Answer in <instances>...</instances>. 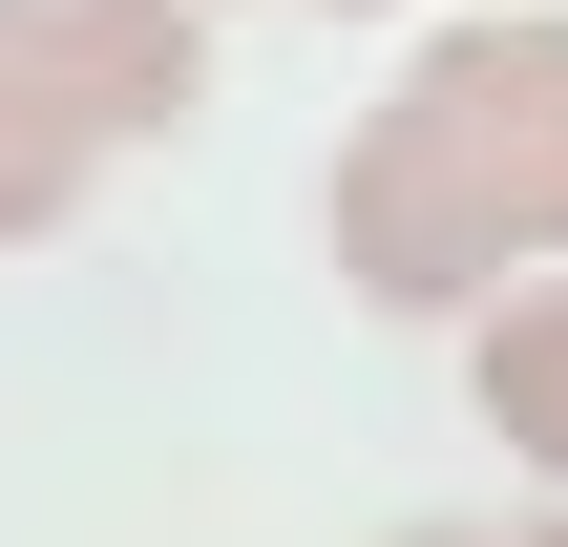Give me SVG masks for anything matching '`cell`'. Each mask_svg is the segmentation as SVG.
Listing matches in <instances>:
<instances>
[{"label": "cell", "mask_w": 568, "mask_h": 547, "mask_svg": "<svg viewBox=\"0 0 568 547\" xmlns=\"http://www.w3.org/2000/svg\"><path fill=\"white\" fill-rule=\"evenodd\" d=\"M316 232L379 316H485L506 274H548L568 253V21H443L400 63V105L337 148Z\"/></svg>", "instance_id": "obj_1"}, {"label": "cell", "mask_w": 568, "mask_h": 547, "mask_svg": "<svg viewBox=\"0 0 568 547\" xmlns=\"http://www.w3.org/2000/svg\"><path fill=\"white\" fill-rule=\"evenodd\" d=\"M0 42H21L105 148L190 126V84H211V0H0Z\"/></svg>", "instance_id": "obj_2"}, {"label": "cell", "mask_w": 568, "mask_h": 547, "mask_svg": "<svg viewBox=\"0 0 568 547\" xmlns=\"http://www.w3.org/2000/svg\"><path fill=\"white\" fill-rule=\"evenodd\" d=\"M464 401H485V443H506V464H548V485H568V253L485 295V337H464Z\"/></svg>", "instance_id": "obj_3"}, {"label": "cell", "mask_w": 568, "mask_h": 547, "mask_svg": "<svg viewBox=\"0 0 568 547\" xmlns=\"http://www.w3.org/2000/svg\"><path fill=\"white\" fill-rule=\"evenodd\" d=\"M84 190H105V126H84V105H63L21 42H0V253H42Z\"/></svg>", "instance_id": "obj_4"}, {"label": "cell", "mask_w": 568, "mask_h": 547, "mask_svg": "<svg viewBox=\"0 0 568 547\" xmlns=\"http://www.w3.org/2000/svg\"><path fill=\"white\" fill-rule=\"evenodd\" d=\"M400 547H568V527H400Z\"/></svg>", "instance_id": "obj_5"}]
</instances>
